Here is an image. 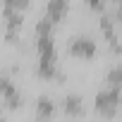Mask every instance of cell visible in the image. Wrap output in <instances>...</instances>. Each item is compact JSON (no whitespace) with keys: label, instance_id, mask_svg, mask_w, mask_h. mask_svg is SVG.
Returning a JSON list of instances; mask_svg holds the SVG:
<instances>
[{"label":"cell","instance_id":"8992f818","mask_svg":"<svg viewBox=\"0 0 122 122\" xmlns=\"http://www.w3.org/2000/svg\"><path fill=\"white\" fill-rule=\"evenodd\" d=\"M108 84L110 86H122V67H115L108 72Z\"/></svg>","mask_w":122,"mask_h":122},{"label":"cell","instance_id":"ba28073f","mask_svg":"<svg viewBox=\"0 0 122 122\" xmlns=\"http://www.w3.org/2000/svg\"><path fill=\"white\" fill-rule=\"evenodd\" d=\"M86 5H89L91 10H96V12H103V7H105L103 0H86Z\"/></svg>","mask_w":122,"mask_h":122},{"label":"cell","instance_id":"3957f363","mask_svg":"<svg viewBox=\"0 0 122 122\" xmlns=\"http://www.w3.org/2000/svg\"><path fill=\"white\" fill-rule=\"evenodd\" d=\"M67 0H48V12H46V19L57 24V22H62L65 15H67Z\"/></svg>","mask_w":122,"mask_h":122},{"label":"cell","instance_id":"5b68a950","mask_svg":"<svg viewBox=\"0 0 122 122\" xmlns=\"http://www.w3.org/2000/svg\"><path fill=\"white\" fill-rule=\"evenodd\" d=\"M65 110L72 112V115H81V112H84L81 98H79V96H67V101H65Z\"/></svg>","mask_w":122,"mask_h":122},{"label":"cell","instance_id":"7a4b0ae2","mask_svg":"<svg viewBox=\"0 0 122 122\" xmlns=\"http://www.w3.org/2000/svg\"><path fill=\"white\" fill-rule=\"evenodd\" d=\"M67 53L74 55V57H84V60H89V57L96 55V43H93L91 38H86V36H79V38L70 41Z\"/></svg>","mask_w":122,"mask_h":122},{"label":"cell","instance_id":"52a82bcc","mask_svg":"<svg viewBox=\"0 0 122 122\" xmlns=\"http://www.w3.org/2000/svg\"><path fill=\"white\" fill-rule=\"evenodd\" d=\"M48 115H53V103L48 98H41L38 101V117H48Z\"/></svg>","mask_w":122,"mask_h":122},{"label":"cell","instance_id":"6da1fadb","mask_svg":"<svg viewBox=\"0 0 122 122\" xmlns=\"http://www.w3.org/2000/svg\"><path fill=\"white\" fill-rule=\"evenodd\" d=\"M120 101H122V86H110V89H105V91L98 93V98H96V110H98L101 115H115Z\"/></svg>","mask_w":122,"mask_h":122},{"label":"cell","instance_id":"277c9868","mask_svg":"<svg viewBox=\"0 0 122 122\" xmlns=\"http://www.w3.org/2000/svg\"><path fill=\"white\" fill-rule=\"evenodd\" d=\"M0 96L7 101V105H19V93L10 79H0Z\"/></svg>","mask_w":122,"mask_h":122}]
</instances>
